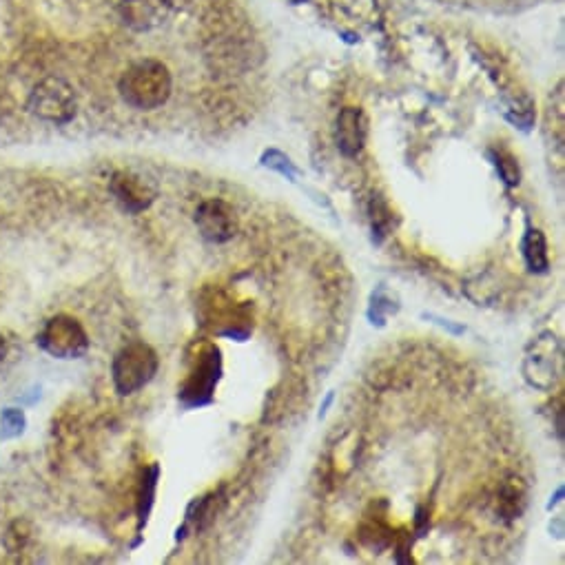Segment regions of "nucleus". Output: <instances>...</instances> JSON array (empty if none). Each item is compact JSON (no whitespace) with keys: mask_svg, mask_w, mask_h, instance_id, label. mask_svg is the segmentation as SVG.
Masks as SVG:
<instances>
[{"mask_svg":"<svg viewBox=\"0 0 565 565\" xmlns=\"http://www.w3.org/2000/svg\"><path fill=\"white\" fill-rule=\"evenodd\" d=\"M118 87L129 107L153 111L169 100L173 82L167 65H162L160 60H142L122 74Z\"/></svg>","mask_w":565,"mask_h":565,"instance_id":"obj_1","label":"nucleus"},{"mask_svg":"<svg viewBox=\"0 0 565 565\" xmlns=\"http://www.w3.org/2000/svg\"><path fill=\"white\" fill-rule=\"evenodd\" d=\"M158 373V355L145 342H131L113 357V386L120 395H133Z\"/></svg>","mask_w":565,"mask_h":565,"instance_id":"obj_2","label":"nucleus"},{"mask_svg":"<svg viewBox=\"0 0 565 565\" xmlns=\"http://www.w3.org/2000/svg\"><path fill=\"white\" fill-rule=\"evenodd\" d=\"M29 109L34 116L56 125H65L76 116V94L63 78L49 76L34 87L29 96Z\"/></svg>","mask_w":565,"mask_h":565,"instance_id":"obj_3","label":"nucleus"},{"mask_svg":"<svg viewBox=\"0 0 565 565\" xmlns=\"http://www.w3.org/2000/svg\"><path fill=\"white\" fill-rule=\"evenodd\" d=\"M220 375H222L220 348L209 344L198 355V362H195V368L191 371L187 382L182 384L180 402L187 408L211 404L215 386L220 382Z\"/></svg>","mask_w":565,"mask_h":565,"instance_id":"obj_4","label":"nucleus"},{"mask_svg":"<svg viewBox=\"0 0 565 565\" xmlns=\"http://www.w3.org/2000/svg\"><path fill=\"white\" fill-rule=\"evenodd\" d=\"M43 351L58 359H76L87 353L89 337L78 320L69 315H56L45 324L38 337Z\"/></svg>","mask_w":565,"mask_h":565,"instance_id":"obj_5","label":"nucleus"},{"mask_svg":"<svg viewBox=\"0 0 565 565\" xmlns=\"http://www.w3.org/2000/svg\"><path fill=\"white\" fill-rule=\"evenodd\" d=\"M561 359V346L554 333H543L537 342H532L526 364H523V373L526 379L541 390L552 388L557 382V364Z\"/></svg>","mask_w":565,"mask_h":565,"instance_id":"obj_6","label":"nucleus"},{"mask_svg":"<svg viewBox=\"0 0 565 565\" xmlns=\"http://www.w3.org/2000/svg\"><path fill=\"white\" fill-rule=\"evenodd\" d=\"M195 226L204 240L213 244H224L235 238L238 233V215L229 202L224 200H207L195 211Z\"/></svg>","mask_w":565,"mask_h":565,"instance_id":"obj_7","label":"nucleus"},{"mask_svg":"<svg viewBox=\"0 0 565 565\" xmlns=\"http://www.w3.org/2000/svg\"><path fill=\"white\" fill-rule=\"evenodd\" d=\"M109 191L113 193V198L118 200L120 207L129 213L147 211L158 195L156 187H153L147 178L136 176V173L131 171L113 173Z\"/></svg>","mask_w":565,"mask_h":565,"instance_id":"obj_8","label":"nucleus"},{"mask_svg":"<svg viewBox=\"0 0 565 565\" xmlns=\"http://www.w3.org/2000/svg\"><path fill=\"white\" fill-rule=\"evenodd\" d=\"M171 14L169 0H122L120 16L136 32H149L160 27Z\"/></svg>","mask_w":565,"mask_h":565,"instance_id":"obj_9","label":"nucleus"},{"mask_svg":"<svg viewBox=\"0 0 565 565\" xmlns=\"http://www.w3.org/2000/svg\"><path fill=\"white\" fill-rule=\"evenodd\" d=\"M366 118L362 109L346 107L337 116V147L346 158H355L366 145Z\"/></svg>","mask_w":565,"mask_h":565,"instance_id":"obj_10","label":"nucleus"},{"mask_svg":"<svg viewBox=\"0 0 565 565\" xmlns=\"http://www.w3.org/2000/svg\"><path fill=\"white\" fill-rule=\"evenodd\" d=\"M523 260H526L530 273H548L550 269V255H548V242L546 235L539 229H528L523 235Z\"/></svg>","mask_w":565,"mask_h":565,"instance_id":"obj_11","label":"nucleus"},{"mask_svg":"<svg viewBox=\"0 0 565 565\" xmlns=\"http://www.w3.org/2000/svg\"><path fill=\"white\" fill-rule=\"evenodd\" d=\"M368 218H371V229L375 242H382L386 235L393 233L395 229V213L390 209V204L382 195H373L371 202H368Z\"/></svg>","mask_w":565,"mask_h":565,"instance_id":"obj_12","label":"nucleus"},{"mask_svg":"<svg viewBox=\"0 0 565 565\" xmlns=\"http://www.w3.org/2000/svg\"><path fill=\"white\" fill-rule=\"evenodd\" d=\"M526 506V486L521 477H510L499 492V510L506 519H517Z\"/></svg>","mask_w":565,"mask_h":565,"instance_id":"obj_13","label":"nucleus"},{"mask_svg":"<svg viewBox=\"0 0 565 565\" xmlns=\"http://www.w3.org/2000/svg\"><path fill=\"white\" fill-rule=\"evenodd\" d=\"M393 537H395L393 530L388 528V523L382 517L366 519L362 530H359V539H362L364 546H368L375 552L390 546V543H393Z\"/></svg>","mask_w":565,"mask_h":565,"instance_id":"obj_14","label":"nucleus"},{"mask_svg":"<svg viewBox=\"0 0 565 565\" xmlns=\"http://www.w3.org/2000/svg\"><path fill=\"white\" fill-rule=\"evenodd\" d=\"M32 534H34V530H32V526H29V521L16 519L12 526L5 530V537H3L7 552H12V554L23 552L29 546V541H32Z\"/></svg>","mask_w":565,"mask_h":565,"instance_id":"obj_15","label":"nucleus"},{"mask_svg":"<svg viewBox=\"0 0 565 565\" xmlns=\"http://www.w3.org/2000/svg\"><path fill=\"white\" fill-rule=\"evenodd\" d=\"M495 164H497V171H499V176L503 178V182H506L508 187H517V184L521 182V171H519L517 160L512 158L510 153L499 151L495 156Z\"/></svg>","mask_w":565,"mask_h":565,"instance_id":"obj_16","label":"nucleus"},{"mask_svg":"<svg viewBox=\"0 0 565 565\" xmlns=\"http://www.w3.org/2000/svg\"><path fill=\"white\" fill-rule=\"evenodd\" d=\"M262 164L264 167H271L275 171H280L282 176H286L289 180H295L297 176V169L291 164V160L282 156L280 151H269V153H264V158H262Z\"/></svg>","mask_w":565,"mask_h":565,"instance_id":"obj_17","label":"nucleus"}]
</instances>
